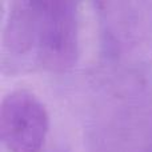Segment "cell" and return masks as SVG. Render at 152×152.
<instances>
[{"mask_svg": "<svg viewBox=\"0 0 152 152\" xmlns=\"http://www.w3.org/2000/svg\"><path fill=\"white\" fill-rule=\"evenodd\" d=\"M80 55L79 4L71 0H13L3 35V67L11 74L43 68L67 72Z\"/></svg>", "mask_w": 152, "mask_h": 152, "instance_id": "1", "label": "cell"}, {"mask_svg": "<svg viewBox=\"0 0 152 152\" xmlns=\"http://www.w3.org/2000/svg\"><path fill=\"white\" fill-rule=\"evenodd\" d=\"M50 131V115L36 95L16 89L0 107V137L8 152H42Z\"/></svg>", "mask_w": 152, "mask_h": 152, "instance_id": "3", "label": "cell"}, {"mask_svg": "<svg viewBox=\"0 0 152 152\" xmlns=\"http://www.w3.org/2000/svg\"><path fill=\"white\" fill-rule=\"evenodd\" d=\"M108 61L129 72L152 64V1L103 0L94 4Z\"/></svg>", "mask_w": 152, "mask_h": 152, "instance_id": "2", "label": "cell"}]
</instances>
